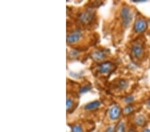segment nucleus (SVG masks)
I'll use <instances>...</instances> for the list:
<instances>
[{"label": "nucleus", "instance_id": "nucleus-1", "mask_svg": "<svg viewBox=\"0 0 150 132\" xmlns=\"http://www.w3.org/2000/svg\"><path fill=\"white\" fill-rule=\"evenodd\" d=\"M121 17H122L123 24H124L125 27H128L131 22L132 14L130 11V8L128 6H124L122 7V11H121Z\"/></svg>", "mask_w": 150, "mask_h": 132}, {"label": "nucleus", "instance_id": "nucleus-2", "mask_svg": "<svg viewBox=\"0 0 150 132\" xmlns=\"http://www.w3.org/2000/svg\"><path fill=\"white\" fill-rule=\"evenodd\" d=\"M81 37H82V32L78 30L74 31L67 35V42L68 44H75L79 42Z\"/></svg>", "mask_w": 150, "mask_h": 132}, {"label": "nucleus", "instance_id": "nucleus-3", "mask_svg": "<svg viewBox=\"0 0 150 132\" xmlns=\"http://www.w3.org/2000/svg\"><path fill=\"white\" fill-rule=\"evenodd\" d=\"M94 16V13L91 11H83L79 15V19L81 21V23L83 24H88L90 21H92Z\"/></svg>", "mask_w": 150, "mask_h": 132}, {"label": "nucleus", "instance_id": "nucleus-4", "mask_svg": "<svg viewBox=\"0 0 150 132\" xmlns=\"http://www.w3.org/2000/svg\"><path fill=\"white\" fill-rule=\"evenodd\" d=\"M143 53V48L141 44L136 43L131 48V54L134 57H141Z\"/></svg>", "mask_w": 150, "mask_h": 132}, {"label": "nucleus", "instance_id": "nucleus-5", "mask_svg": "<svg viewBox=\"0 0 150 132\" xmlns=\"http://www.w3.org/2000/svg\"><path fill=\"white\" fill-rule=\"evenodd\" d=\"M147 22L143 19H138L134 25V30L137 33H141L147 29Z\"/></svg>", "mask_w": 150, "mask_h": 132}, {"label": "nucleus", "instance_id": "nucleus-6", "mask_svg": "<svg viewBox=\"0 0 150 132\" xmlns=\"http://www.w3.org/2000/svg\"><path fill=\"white\" fill-rule=\"evenodd\" d=\"M113 66H114V64H113L112 62L105 61L99 65L98 71L99 72H100L101 73H110V71H112Z\"/></svg>", "mask_w": 150, "mask_h": 132}, {"label": "nucleus", "instance_id": "nucleus-7", "mask_svg": "<svg viewBox=\"0 0 150 132\" xmlns=\"http://www.w3.org/2000/svg\"><path fill=\"white\" fill-rule=\"evenodd\" d=\"M121 114V109L119 106H114L110 108L109 111V116L111 119L116 120L118 119Z\"/></svg>", "mask_w": 150, "mask_h": 132}, {"label": "nucleus", "instance_id": "nucleus-8", "mask_svg": "<svg viewBox=\"0 0 150 132\" xmlns=\"http://www.w3.org/2000/svg\"><path fill=\"white\" fill-rule=\"evenodd\" d=\"M106 53L105 50H97V51H94L91 54V57L93 59L96 60V61H100V60L103 59L106 57Z\"/></svg>", "mask_w": 150, "mask_h": 132}, {"label": "nucleus", "instance_id": "nucleus-9", "mask_svg": "<svg viewBox=\"0 0 150 132\" xmlns=\"http://www.w3.org/2000/svg\"><path fill=\"white\" fill-rule=\"evenodd\" d=\"M101 102L99 101H94V102H89L85 105V109L86 110H95L100 106Z\"/></svg>", "mask_w": 150, "mask_h": 132}, {"label": "nucleus", "instance_id": "nucleus-10", "mask_svg": "<svg viewBox=\"0 0 150 132\" xmlns=\"http://www.w3.org/2000/svg\"><path fill=\"white\" fill-rule=\"evenodd\" d=\"M135 123L138 125H143L145 123V119L143 116H139L136 117Z\"/></svg>", "mask_w": 150, "mask_h": 132}, {"label": "nucleus", "instance_id": "nucleus-11", "mask_svg": "<svg viewBox=\"0 0 150 132\" xmlns=\"http://www.w3.org/2000/svg\"><path fill=\"white\" fill-rule=\"evenodd\" d=\"M126 127L124 122H120L116 128V132H125Z\"/></svg>", "mask_w": 150, "mask_h": 132}, {"label": "nucleus", "instance_id": "nucleus-12", "mask_svg": "<svg viewBox=\"0 0 150 132\" xmlns=\"http://www.w3.org/2000/svg\"><path fill=\"white\" fill-rule=\"evenodd\" d=\"M71 132H83V129L79 125H73L71 126Z\"/></svg>", "mask_w": 150, "mask_h": 132}, {"label": "nucleus", "instance_id": "nucleus-13", "mask_svg": "<svg viewBox=\"0 0 150 132\" xmlns=\"http://www.w3.org/2000/svg\"><path fill=\"white\" fill-rule=\"evenodd\" d=\"M133 111V106H132L131 105H129V106H126V108H125L124 112L125 114H131Z\"/></svg>", "mask_w": 150, "mask_h": 132}, {"label": "nucleus", "instance_id": "nucleus-14", "mask_svg": "<svg viewBox=\"0 0 150 132\" xmlns=\"http://www.w3.org/2000/svg\"><path fill=\"white\" fill-rule=\"evenodd\" d=\"M74 105V102L70 98H67V102H66V106H67V110H69L70 109H71L73 108Z\"/></svg>", "mask_w": 150, "mask_h": 132}, {"label": "nucleus", "instance_id": "nucleus-15", "mask_svg": "<svg viewBox=\"0 0 150 132\" xmlns=\"http://www.w3.org/2000/svg\"><path fill=\"white\" fill-rule=\"evenodd\" d=\"M119 85H120V88L125 90L128 87V82L126 80H121L119 83Z\"/></svg>", "mask_w": 150, "mask_h": 132}, {"label": "nucleus", "instance_id": "nucleus-16", "mask_svg": "<svg viewBox=\"0 0 150 132\" xmlns=\"http://www.w3.org/2000/svg\"><path fill=\"white\" fill-rule=\"evenodd\" d=\"M91 90V87L89 85H85V86L82 87L80 90V93H85L88 92L89 90Z\"/></svg>", "mask_w": 150, "mask_h": 132}, {"label": "nucleus", "instance_id": "nucleus-17", "mask_svg": "<svg viewBox=\"0 0 150 132\" xmlns=\"http://www.w3.org/2000/svg\"><path fill=\"white\" fill-rule=\"evenodd\" d=\"M133 100H134L133 96H128V97H126V98H125V101H126V102L128 103V104H130V103H131L132 102H133Z\"/></svg>", "mask_w": 150, "mask_h": 132}, {"label": "nucleus", "instance_id": "nucleus-18", "mask_svg": "<svg viewBox=\"0 0 150 132\" xmlns=\"http://www.w3.org/2000/svg\"><path fill=\"white\" fill-rule=\"evenodd\" d=\"M114 128L113 127H110L106 129V131L105 132H114Z\"/></svg>", "mask_w": 150, "mask_h": 132}, {"label": "nucleus", "instance_id": "nucleus-19", "mask_svg": "<svg viewBox=\"0 0 150 132\" xmlns=\"http://www.w3.org/2000/svg\"><path fill=\"white\" fill-rule=\"evenodd\" d=\"M128 132H137V131H136L135 130L133 129H130Z\"/></svg>", "mask_w": 150, "mask_h": 132}, {"label": "nucleus", "instance_id": "nucleus-20", "mask_svg": "<svg viewBox=\"0 0 150 132\" xmlns=\"http://www.w3.org/2000/svg\"><path fill=\"white\" fill-rule=\"evenodd\" d=\"M142 132H150V130L149 129H145Z\"/></svg>", "mask_w": 150, "mask_h": 132}, {"label": "nucleus", "instance_id": "nucleus-21", "mask_svg": "<svg viewBox=\"0 0 150 132\" xmlns=\"http://www.w3.org/2000/svg\"><path fill=\"white\" fill-rule=\"evenodd\" d=\"M148 104H149V106L150 107V99L149 100V101H148Z\"/></svg>", "mask_w": 150, "mask_h": 132}]
</instances>
